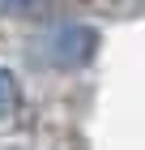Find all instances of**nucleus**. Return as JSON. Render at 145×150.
I'll return each mask as SVG.
<instances>
[{"mask_svg": "<svg viewBox=\"0 0 145 150\" xmlns=\"http://www.w3.org/2000/svg\"><path fill=\"white\" fill-rule=\"evenodd\" d=\"M56 0H0V17H26V13H43Z\"/></svg>", "mask_w": 145, "mask_h": 150, "instance_id": "nucleus-3", "label": "nucleus"}, {"mask_svg": "<svg viewBox=\"0 0 145 150\" xmlns=\"http://www.w3.org/2000/svg\"><path fill=\"white\" fill-rule=\"evenodd\" d=\"M102 35L94 26H81V22H56L39 30V35L26 43V56L39 64V69H56V73H73V69H85L90 60L98 56Z\"/></svg>", "mask_w": 145, "mask_h": 150, "instance_id": "nucleus-1", "label": "nucleus"}, {"mask_svg": "<svg viewBox=\"0 0 145 150\" xmlns=\"http://www.w3.org/2000/svg\"><path fill=\"white\" fill-rule=\"evenodd\" d=\"M17 107H22V81L0 64V120L17 116Z\"/></svg>", "mask_w": 145, "mask_h": 150, "instance_id": "nucleus-2", "label": "nucleus"}]
</instances>
